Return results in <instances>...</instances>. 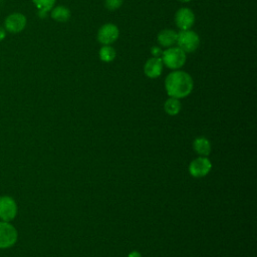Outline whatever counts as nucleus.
<instances>
[{
	"label": "nucleus",
	"mask_w": 257,
	"mask_h": 257,
	"mask_svg": "<svg viewBox=\"0 0 257 257\" xmlns=\"http://www.w3.org/2000/svg\"><path fill=\"white\" fill-rule=\"evenodd\" d=\"M193 86L194 82L191 75L181 70L171 72L165 80L167 93L178 99L188 96L192 92Z\"/></svg>",
	"instance_id": "f257e3e1"
},
{
	"label": "nucleus",
	"mask_w": 257,
	"mask_h": 257,
	"mask_svg": "<svg viewBox=\"0 0 257 257\" xmlns=\"http://www.w3.org/2000/svg\"><path fill=\"white\" fill-rule=\"evenodd\" d=\"M162 61L167 67L171 69H178L186 62V52L180 47H170L163 51Z\"/></svg>",
	"instance_id": "f03ea898"
},
{
	"label": "nucleus",
	"mask_w": 257,
	"mask_h": 257,
	"mask_svg": "<svg viewBox=\"0 0 257 257\" xmlns=\"http://www.w3.org/2000/svg\"><path fill=\"white\" fill-rule=\"evenodd\" d=\"M178 47H180L184 52H193L195 51L199 44H200V38L199 35L188 29V30H181L177 35V41Z\"/></svg>",
	"instance_id": "7ed1b4c3"
},
{
	"label": "nucleus",
	"mask_w": 257,
	"mask_h": 257,
	"mask_svg": "<svg viewBox=\"0 0 257 257\" xmlns=\"http://www.w3.org/2000/svg\"><path fill=\"white\" fill-rule=\"evenodd\" d=\"M18 239V233L15 227L9 222L0 221V249L12 247Z\"/></svg>",
	"instance_id": "20e7f679"
},
{
	"label": "nucleus",
	"mask_w": 257,
	"mask_h": 257,
	"mask_svg": "<svg viewBox=\"0 0 257 257\" xmlns=\"http://www.w3.org/2000/svg\"><path fill=\"white\" fill-rule=\"evenodd\" d=\"M212 169V163L207 157H201L194 159L189 165V173L195 178H203L207 176Z\"/></svg>",
	"instance_id": "39448f33"
},
{
	"label": "nucleus",
	"mask_w": 257,
	"mask_h": 257,
	"mask_svg": "<svg viewBox=\"0 0 257 257\" xmlns=\"http://www.w3.org/2000/svg\"><path fill=\"white\" fill-rule=\"evenodd\" d=\"M18 207L15 200L10 196L0 197V219L5 222H10L17 215Z\"/></svg>",
	"instance_id": "423d86ee"
},
{
	"label": "nucleus",
	"mask_w": 257,
	"mask_h": 257,
	"mask_svg": "<svg viewBox=\"0 0 257 257\" xmlns=\"http://www.w3.org/2000/svg\"><path fill=\"white\" fill-rule=\"evenodd\" d=\"M119 35L118 28L111 23L102 25L97 32V40L103 45H109L113 43Z\"/></svg>",
	"instance_id": "0eeeda50"
},
{
	"label": "nucleus",
	"mask_w": 257,
	"mask_h": 257,
	"mask_svg": "<svg viewBox=\"0 0 257 257\" xmlns=\"http://www.w3.org/2000/svg\"><path fill=\"white\" fill-rule=\"evenodd\" d=\"M175 22L181 30H188L194 25L195 14L189 8H180L175 15Z\"/></svg>",
	"instance_id": "6e6552de"
},
{
	"label": "nucleus",
	"mask_w": 257,
	"mask_h": 257,
	"mask_svg": "<svg viewBox=\"0 0 257 257\" xmlns=\"http://www.w3.org/2000/svg\"><path fill=\"white\" fill-rule=\"evenodd\" d=\"M26 26V17L21 13H12L5 19V28L11 33H19Z\"/></svg>",
	"instance_id": "1a4fd4ad"
},
{
	"label": "nucleus",
	"mask_w": 257,
	"mask_h": 257,
	"mask_svg": "<svg viewBox=\"0 0 257 257\" xmlns=\"http://www.w3.org/2000/svg\"><path fill=\"white\" fill-rule=\"evenodd\" d=\"M163 61L160 57H152L144 66L145 74L150 78H157L163 71Z\"/></svg>",
	"instance_id": "9d476101"
},
{
	"label": "nucleus",
	"mask_w": 257,
	"mask_h": 257,
	"mask_svg": "<svg viewBox=\"0 0 257 257\" xmlns=\"http://www.w3.org/2000/svg\"><path fill=\"white\" fill-rule=\"evenodd\" d=\"M194 151L201 157H207L211 153V143L205 137H198L193 142Z\"/></svg>",
	"instance_id": "9b49d317"
},
{
	"label": "nucleus",
	"mask_w": 257,
	"mask_h": 257,
	"mask_svg": "<svg viewBox=\"0 0 257 257\" xmlns=\"http://www.w3.org/2000/svg\"><path fill=\"white\" fill-rule=\"evenodd\" d=\"M178 33L172 29H164L158 34V42L164 47H170L177 41Z\"/></svg>",
	"instance_id": "f8f14e48"
},
{
	"label": "nucleus",
	"mask_w": 257,
	"mask_h": 257,
	"mask_svg": "<svg viewBox=\"0 0 257 257\" xmlns=\"http://www.w3.org/2000/svg\"><path fill=\"white\" fill-rule=\"evenodd\" d=\"M51 17L58 22H65L70 17V11L64 6H56L51 11Z\"/></svg>",
	"instance_id": "ddd939ff"
},
{
	"label": "nucleus",
	"mask_w": 257,
	"mask_h": 257,
	"mask_svg": "<svg viewBox=\"0 0 257 257\" xmlns=\"http://www.w3.org/2000/svg\"><path fill=\"white\" fill-rule=\"evenodd\" d=\"M164 108L169 115H176L181 110V102L178 98L170 97L166 100L164 104Z\"/></svg>",
	"instance_id": "4468645a"
},
{
	"label": "nucleus",
	"mask_w": 257,
	"mask_h": 257,
	"mask_svg": "<svg viewBox=\"0 0 257 257\" xmlns=\"http://www.w3.org/2000/svg\"><path fill=\"white\" fill-rule=\"evenodd\" d=\"M34 5L38 9V15L40 17H45L46 13L53 8L55 4V0H32Z\"/></svg>",
	"instance_id": "2eb2a0df"
},
{
	"label": "nucleus",
	"mask_w": 257,
	"mask_h": 257,
	"mask_svg": "<svg viewBox=\"0 0 257 257\" xmlns=\"http://www.w3.org/2000/svg\"><path fill=\"white\" fill-rule=\"evenodd\" d=\"M99 58L104 62H110L115 58V50L109 45H103L99 50Z\"/></svg>",
	"instance_id": "dca6fc26"
},
{
	"label": "nucleus",
	"mask_w": 257,
	"mask_h": 257,
	"mask_svg": "<svg viewBox=\"0 0 257 257\" xmlns=\"http://www.w3.org/2000/svg\"><path fill=\"white\" fill-rule=\"evenodd\" d=\"M122 2H123V0H105V7L108 10L113 11V10L118 9L121 6Z\"/></svg>",
	"instance_id": "f3484780"
},
{
	"label": "nucleus",
	"mask_w": 257,
	"mask_h": 257,
	"mask_svg": "<svg viewBox=\"0 0 257 257\" xmlns=\"http://www.w3.org/2000/svg\"><path fill=\"white\" fill-rule=\"evenodd\" d=\"M151 52H152V54L154 55V57H160V56H162V53H163L162 49H161L160 47H158V46L152 47Z\"/></svg>",
	"instance_id": "a211bd4d"
},
{
	"label": "nucleus",
	"mask_w": 257,
	"mask_h": 257,
	"mask_svg": "<svg viewBox=\"0 0 257 257\" xmlns=\"http://www.w3.org/2000/svg\"><path fill=\"white\" fill-rule=\"evenodd\" d=\"M127 257H142V254H141L139 251L134 250V251H132L131 253H128V256H127Z\"/></svg>",
	"instance_id": "6ab92c4d"
},
{
	"label": "nucleus",
	"mask_w": 257,
	"mask_h": 257,
	"mask_svg": "<svg viewBox=\"0 0 257 257\" xmlns=\"http://www.w3.org/2000/svg\"><path fill=\"white\" fill-rule=\"evenodd\" d=\"M6 36V32H5V29L3 27H0V41L3 40Z\"/></svg>",
	"instance_id": "aec40b11"
},
{
	"label": "nucleus",
	"mask_w": 257,
	"mask_h": 257,
	"mask_svg": "<svg viewBox=\"0 0 257 257\" xmlns=\"http://www.w3.org/2000/svg\"><path fill=\"white\" fill-rule=\"evenodd\" d=\"M179 1H181V2H189L191 0H179Z\"/></svg>",
	"instance_id": "412c9836"
}]
</instances>
